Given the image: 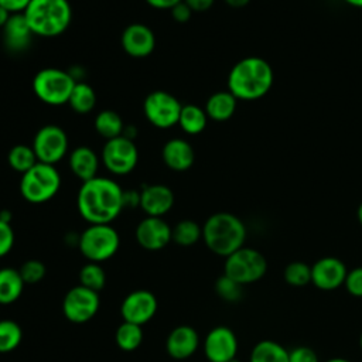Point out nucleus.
Segmentation results:
<instances>
[{
  "label": "nucleus",
  "instance_id": "nucleus-1",
  "mask_svg": "<svg viewBox=\"0 0 362 362\" xmlns=\"http://www.w3.org/2000/svg\"><path fill=\"white\" fill-rule=\"evenodd\" d=\"M79 215L89 223H112L124 209L123 188L112 178L96 175L83 181L78 195Z\"/></svg>",
  "mask_w": 362,
  "mask_h": 362
},
{
  "label": "nucleus",
  "instance_id": "nucleus-2",
  "mask_svg": "<svg viewBox=\"0 0 362 362\" xmlns=\"http://www.w3.org/2000/svg\"><path fill=\"white\" fill-rule=\"evenodd\" d=\"M274 74L272 65L260 57H246L238 61L228 75V90L238 100H257L263 98L273 85Z\"/></svg>",
  "mask_w": 362,
  "mask_h": 362
},
{
  "label": "nucleus",
  "instance_id": "nucleus-3",
  "mask_svg": "<svg viewBox=\"0 0 362 362\" xmlns=\"http://www.w3.org/2000/svg\"><path fill=\"white\" fill-rule=\"evenodd\" d=\"M202 240L212 253L226 257L245 246L246 226L230 212H216L204 222Z\"/></svg>",
  "mask_w": 362,
  "mask_h": 362
},
{
  "label": "nucleus",
  "instance_id": "nucleus-4",
  "mask_svg": "<svg viewBox=\"0 0 362 362\" xmlns=\"http://www.w3.org/2000/svg\"><path fill=\"white\" fill-rule=\"evenodd\" d=\"M23 14L34 35L38 37L61 35L72 20L68 0H31Z\"/></svg>",
  "mask_w": 362,
  "mask_h": 362
},
{
  "label": "nucleus",
  "instance_id": "nucleus-5",
  "mask_svg": "<svg viewBox=\"0 0 362 362\" xmlns=\"http://www.w3.org/2000/svg\"><path fill=\"white\" fill-rule=\"evenodd\" d=\"M119 247L120 236L110 223H92L79 233L78 249L88 262L102 263L109 260Z\"/></svg>",
  "mask_w": 362,
  "mask_h": 362
},
{
  "label": "nucleus",
  "instance_id": "nucleus-6",
  "mask_svg": "<svg viewBox=\"0 0 362 362\" xmlns=\"http://www.w3.org/2000/svg\"><path fill=\"white\" fill-rule=\"evenodd\" d=\"M61 187V175L55 165L37 163L21 174L20 194L30 204H44L52 199Z\"/></svg>",
  "mask_w": 362,
  "mask_h": 362
},
{
  "label": "nucleus",
  "instance_id": "nucleus-7",
  "mask_svg": "<svg viewBox=\"0 0 362 362\" xmlns=\"http://www.w3.org/2000/svg\"><path fill=\"white\" fill-rule=\"evenodd\" d=\"M75 83V79L68 71L44 68L35 74L33 79V90L41 102L51 106H59L68 103Z\"/></svg>",
  "mask_w": 362,
  "mask_h": 362
},
{
  "label": "nucleus",
  "instance_id": "nucleus-8",
  "mask_svg": "<svg viewBox=\"0 0 362 362\" xmlns=\"http://www.w3.org/2000/svg\"><path fill=\"white\" fill-rule=\"evenodd\" d=\"M267 272L266 257L253 247L242 246L232 255L225 257L223 274L239 283L240 286L259 281Z\"/></svg>",
  "mask_w": 362,
  "mask_h": 362
},
{
  "label": "nucleus",
  "instance_id": "nucleus-9",
  "mask_svg": "<svg viewBox=\"0 0 362 362\" xmlns=\"http://www.w3.org/2000/svg\"><path fill=\"white\" fill-rule=\"evenodd\" d=\"M100 161L109 173L115 175H126L137 165V146L133 140L124 136L106 140L100 153Z\"/></svg>",
  "mask_w": 362,
  "mask_h": 362
},
{
  "label": "nucleus",
  "instance_id": "nucleus-10",
  "mask_svg": "<svg viewBox=\"0 0 362 362\" xmlns=\"http://www.w3.org/2000/svg\"><path fill=\"white\" fill-rule=\"evenodd\" d=\"M181 107L180 100L165 90H153L143 102L147 122L158 129H170L178 124Z\"/></svg>",
  "mask_w": 362,
  "mask_h": 362
},
{
  "label": "nucleus",
  "instance_id": "nucleus-11",
  "mask_svg": "<svg viewBox=\"0 0 362 362\" xmlns=\"http://www.w3.org/2000/svg\"><path fill=\"white\" fill-rule=\"evenodd\" d=\"M31 147L40 163L55 165L68 153V136L62 127L45 124L35 133Z\"/></svg>",
  "mask_w": 362,
  "mask_h": 362
},
{
  "label": "nucleus",
  "instance_id": "nucleus-12",
  "mask_svg": "<svg viewBox=\"0 0 362 362\" xmlns=\"http://www.w3.org/2000/svg\"><path fill=\"white\" fill-rule=\"evenodd\" d=\"M99 307V293L81 284L68 290L62 300V313L65 318L74 324H83L90 321L98 314Z\"/></svg>",
  "mask_w": 362,
  "mask_h": 362
},
{
  "label": "nucleus",
  "instance_id": "nucleus-13",
  "mask_svg": "<svg viewBox=\"0 0 362 362\" xmlns=\"http://www.w3.org/2000/svg\"><path fill=\"white\" fill-rule=\"evenodd\" d=\"M236 334L226 325L214 327L204 338L202 349L209 362H229L238 354Z\"/></svg>",
  "mask_w": 362,
  "mask_h": 362
},
{
  "label": "nucleus",
  "instance_id": "nucleus-14",
  "mask_svg": "<svg viewBox=\"0 0 362 362\" xmlns=\"http://www.w3.org/2000/svg\"><path fill=\"white\" fill-rule=\"evenodd\" d=\"M157 298L148 290H134L129 293L120 304V315L123 321L143 327L157 313Z\"/></svg>",
  "mask_w": 362,
  "mask_h": 362
},
{
  "label": "nucleus",
  "instance_id": "nucleus-15",
  "mask_svg": "<svg viewBox=\"0 0 362 362\" xmlns=\"http://www.w3.org/2000/svg\"><path fill=\"white\" fill-rule=\"evenodd\" d=\"M134 238L143 249L157 252L171 242V226L164 221V218L146 216L137 223Z\"/></svg>",
  "mask_w": 362,
  "mask_h": 362
},
{
  "label": "nucleus",
  "instance_id": "nucleus-16",
  "mask_svg": "<svg viewBox=\"0 0 362 362\" xmlns=\"http://www.w3.org/2000/svg\"><path fill=\"white\" fill-rule=\"evenodd\" d=\"M348 269L345 263L334 256H325L311 264V283L324 291L337 290L344 286Z\"/></svg>",
  "mask_w": 362,
  "mask_h": 362
},
{
  "label": "nucleus",
  "instance_id": "nucleus-17",
  "mask_svg": "<svg viewBox=\"0 0 362 362\" xmlns=\"http://www.w3.org/2000/svg\"><path fill=\"white\" fill-rule=\"evenodd\" d=\"M122 48L133 58L148 57L156 48V35L153 30L141 23L129 24L122 33Z\"/></svg>",
  "mask_w": 362,
  "mask_h": 362
},
{
  "label": "nucleus",
  "instance_id": "nucleus-18",
  "mask_svg": "<svg viewBox=\"0 0 362 362\" xmlns=\"http://www.w3.org/2000/svg\"><path fill=\"white\" fill-rule=\"evenodd\" d=\"M174 192L164 184H147L140 191V209L146 216L163 218L174 205Z\"/></svg>",
  "mask_w": 362,
  "mask_h": 362
},
{
  "label": "nucleus",
  "instance_id": "nucleus-19",
  "mask_svg": "<svg viewBox=\"0 0 362 362\" xmlns=\"http://www.w3.org/2000/svg\"><path fill=\"white\" fill-rule=\"evenodd\" d=\"M199 346V334L191 325H178L167 335L165 351L177 361L188 359Z\"/></svg>",
  "mask_w": 362,
  "mask_h": 362
},
{
  "label": "nucleus",
  "instance_id": "nucleus-20",
  "mask_svg": "<svg viewBox=\"0 0 362 362\" xmlns=\"http://www.w3.org/2000/svg\"><path fill=\"white\" fill-rule=\"evenodd\" d=\"M4 47L13 54L27 51L33 42L34 33L31 31L23 13L11 14L6 25L1 28Z\"/></svg>",
  "mask_w": 362,
  "mask_h": 362
},
{
  "label": "nucleus",
  "instance_id": "nucleus-21",
  "mask_svg": "<svg viewBox=\"0 0 362 362\" xmlns=\"http://www.w3.org/2000/svg\"><path fill=\"white\" fill-rule=\"evenodd\" d=\"M161 158L164 164L173 171H187L195 161V153L192 146L180 137L165 141L161 150Z\"/></svg>",
  "mask_w": 362,
  "mask_h": 362
},
{
  "label": "nucleus",
  "instance_id": "nucleus-22",
  "mask_svg": "<svg viewBox=\"0 0 362 362\" xmlns=\"http://www.w3.org/2000/svg\"><path fill=\"white\" fill-rule=\"evenodd\" d=\"M69 168L82 182L98 175L100 157L88 146H79L69 153Z\"/></svg>",
  "mask_w": 362,
  "mask_h": 362
},
{
  "label": "nucleus",
  "instance_id": "nucleus-23",
  "mask_svg": "<svg viewBox=\"0 0 362 362\" xmlns=\"http://www.w3.org/2000/svg\"><path fill=\"white\" fill-rule=\"evenodd\" d=\"M236 103L238 99L229 90H219L208 98L204 109L208 119L214 122H226L233 116Z\"/></svg>",
  "mask_w": 362,
  "mask_h": 362
},
{
  "label": "nucleus",
  "instance_id": "nucleus-24",
  "mask_svg": "<svg viewBox=\"0 0 362 362\" xmlns=\"http://www.w3.org/2000/svg\"><path fill=\"white\" fill-rule=\"evenodd\" d=\"M24 281L18 269L1 267L0 269V304L8 305L17 301L24 290Z\"/></svg>",
  "mask_w": 362,
  "mask_h": 362
},
{
  "label": "nucleus",
  "instance_id": "nucleus-25",
  "mask_svg": "<svg viewBox=\"0 0 362 362\" xmlns=\"http://www.w3.org/2000/svg\"><path fill=\"white\" fill-rule=\"evenodd\" d=\"M206 123H208V116L205 109L194 103L182 105L180 119H178V126L184 133L189 136L199 134L206 127Z\"/></svg>",
  "mask_w": 362,
  "mask_h": 362
},
{
  "label": "nucleus",
  "instance_id": "nucleus-26",
  "mask_svg": "<svg viewBox=\"0 0 362 362\" xmlns=\"http://www.w3.org/2000/svg\"><path fill=\"white\" fill-rule=\"evenodd\" d=\"M249 362H288V351L273 339H262L252 348Z\"/></svg>",
  "mask_w": 362,
  "mask_h": 362
},
{
  "label": "nucleus",
  "instance_id": "nucleus-27",
  "mask_svg": "<svg viewBox=\"0 0 362 362\" xmlns=\"http://www.w3.org/2000/svg\"><path fill=\"white\" fill-rule=\"evenodd\" d=\"M95 130L106 140L119 137L123 134L124 130V123L122 116L110 109L100 110L96 117H95Z\"/></svg>",
  "mask_w": 362,
  "mask_h": 362
},
{
  "label": "nucleus",
  "instance_id": "nucleus-28",
  "mask_svg": "<svg viewBox=\"0 0 362 362\" xmlns=\"http://www.w3.org/2000/svg\"><path fill=\"white\" fill-rule=\"evenodd\" d=\"M68 105L71 106V109L79 115H86L89 112H92L96 106V92L95 89L83 82H76L72 93L69 96Z\"/></svg>",
  "mask_w": 362,
  "mask_h": 362
},
{
  "label": "nucleus",
  "instance_id": "nucleus-29",
  "mask_svg": "<svg viewBox=\"0 0 362 362\" xmlns=\"http://www.w3.org/2000/svg\"><path fill=\"white\" fill-rule=\"evenodd\" d=\"M202 239V226L192 219H182L171 228V240L178 246L188 247Z\"/></svg>",
  "mask_w": 362,
  "mask_h": 362
},
{
  "label": "nucleus",
  "instance_id": "nucleus-30",
  "mask_svg": "<svg viewBox=\"0 0 362 362\" xmlns=\"http://www.w3.org/2000/svg\"><path fill=\"white\" fill-rule=\"evenodd\" d=\"M115 341L124 352L136 351L143 342V328L137 324L123 321L115 332Z\"/></svg>",
  "mask_w": 362,
  "mask_h": 362
},
{
  "label": "nucleus",
  "instance_id": "nucleus-31",
  "mask_svg": "<svg viewBox=\"0 0 362 362\" xmlns=\"http://www.w3.org/2000/svg\"><path fill=\"white\" fill-rule=\"evenodd\" d=\"M7 161H8V165L20 174H24L38 163L33 147L27 144L13 146L7 154Z\"/></svg>",
  "mask_w": 362,
  "mask_h": 362
},
{
  "label": "nucleus",
  "instance_id": "nucleus-32",
  "mask_svg": "<svg viewBox=\"0 0 362 362\" xmlns=\"http://www.w3.org/2000/svg\"><path fill=\"white\" fill-rule=\"evenodd\" d=\"M79 284L99 293L106 284V273L100 263L88 262L79 270Z\"/></svg>",
  "mask_w": 362,
  "mask_h": 362
},
{
  "label": "nucleus",
  "instance_id": "nucleus-33",
  "mask_svg": "<svg viewBox=\"0 0 362 362\" xmlns=\"http://www.w3.org/2000/svg\"><path fill=\"white\" fill-rule=\"evenodd\" d=\"M23 339L21 327L13 320H0V354L14 351Z\"/></svg>",
  "mask_w": 362,
  "mask_h": 362
},
{
  "label": "nucleus",
  "instance_id": "nucleus-34",
  "mask_svg": "<svg viewBox=\"0 0 362 362\" xmlns=\"http://www.w3.org/2000/svg\"><path fill=\"white\" fill-rule=\"evenodd\" d=\"M283 277L291 287H304L311 283V266L300 260L290 262L284 267Z\"/></svg>",
  "mask_w": 362,
  "mask_h": 362
},
{
  "label": "nucleus",
  "instance_id": "nucleus-35",
  "mask_svg": "<svg viewBox=\"0 0 362 362\" xmlns=\"http://www.w3.org/2000/svg\"><path fill=\"white\" fill-rule=\"evenodd\" d=\"M242 287L243 286H240L239 283H236L235 280H232L226 274H222L215 281V291H216V294L222 300L229 301V303H235V301L240 300V297H242Z\"/></svg>",
  "mask_w": 362,
  "mask_h": 362
},
{
  "label": "nucleus",
  "instance_id": "nucleus-36",
  "mask_svg": "<svg viewBox=\"0 0 362 362\" xmlns=\"http://www.w3.org/2000/svg\"><path fill=\"white\" fill-rule=\"evenodd\" d=\"M18 272H20V276H21L24 284H37L44 279L47 269L41 260L30 259V260H25L20 266Z\"/></svg>",
  "mask_w": 362,
  "mask_h": 362
},
{
  "label": "nucleus",
  "instance_id": "nucleus-37",
  "mask_svg": "<svg viewBox=\"0 0 362 362\" xmlns=\"http://www.w3.org/2000/svg\"><path fill=\"white\" fill-rule=\"evenodd\" d=\"M344 287L352 297L362 298V266L348 270Z\"/></svg>",
  "mask_w": 362,
  "mask_h": 362
},
{
  "label": "nucleus",
  "instance_id": "nucleus-38",
  "mask_svg": "<svg viewBox=\"0 0 362 362\" xmlns=\"http://www.w3.org/2000/svg\"><path fill=\"white\" fill-rule=\"evenodd\" d=\"M14 246V230L11 223L0 219V257L10 253Z\"/></svg>",
  "mask_w": 362,
  "mask_h": 362
},
{
  "label": "nucleus",
  "instance_id": "nucleus-39",
  "mask_svg": "<svg viewBox=\"0 0 362 362\" xmlns=\"http://www.w3.org/2000/svg\"><path fill=\"white\" fill-rule=\"evenodd\" d=\"M288 362H320V359L313 348L300 345L288 351Z\"/></svg>",
  "mask_w": 362,
  "mask_h": 362
},
{
  "label": "nucleus",
  "instance_id": "nucleus-40",
  "mask_svg": "<svg viewBox=\"0 0 362 362\" xmlns=\"http://www.w3.org/2000/svg\"><path fill=\"white\" fill-rule=\"evenodd\" d=\"M170 13H171V17L177 21V23H187L189 18H191V16H192V10L184 3V1H181V3H178L177 6H174L171 10H170Z\"/></svg>",
  "mask_w": 362,
  "mask_h": 362
},
{
  "label": "nucleus",
  "instance_id": "nucleus-41",
  "mask_svg": "<svg viewBox=\"0 0 362 362\" xmlns=\"http://www.w3.org/2000/svg\"><path fill=\"white\" fill-rule=\"evenodd\" d=\"M31 0H0V6L6 8L10 14L24 13Z\"/></svg>",
  "mask_w": 362,
  "mask_h": 362
},
{
  "label": "nucleus",
  "instance_id": "nucleus-42",
  "mask_svg": "<svg viewBox=\"0 0 362 362\" xmlns=\"http://www.w3.org/2000/svg\"><path fill=\"white\" fill-rule=\"evenodd\" d=\"M123 208H140V191L123 189Z\"/></svg>",
  "mask_w": 362,
  "mask_h": 362
},
{
  "label": "nucleus",
  "instance_id": "nucleus-43",
  "mask_svg": "<svg viewBox=\"0 0 362 362\" xmlns=\"http://www.w3.org/2000/svg\"><path fill=\"white\" fill-rule=\"evenodd\" d=\"M194 13H202L214 6L215 0H182Z\"/></svg>",
  "mask_w": 362,
  "mask_h": 362
},
{
  "label": "nucleus",
  "instance_id": "nucleus-44",
  "mask_svg": "<svg viewBox=\"0 0 362 362\" xmlns=\"http://www.w3.org/2000/svg\"><path fill=\"white\" fill-rule=\"evenodd\" d=\"M182 0H146V3L157 10H171L174 6L181 3Z\"/></svg>",
  "mask_w": 362,
  "mask_h": 362
},
{
  "label": "nucleus",
  "instance_id": "nucleus-45",
  "mask_svg": "<svg viewBox=\"0 0 362 362\" xmlns=\"http://www.w3.org/2000/svg\"><path fill=\"white\" fill-rule=\"evenodd\" d=\"M122 136H124V137H127V139H130V140L134 141V139H136V136H137V129H136L133 124L124 126V130H123V134H122Z\"/></svg>",
  "mask_w": 362,
  "mask_h": 362
},
{
  "label": "nucleus",
  "instance_id": "nucleus-46",
  "mask_svg": "<svg viewBox=\"0 0 362 362\" xmlns=\"http://www.w3.org/2000/svg\"><path fill=\"white\" fill-rule=\"evenodd\" d=\"M252 0H225V3L232 7V8H242L245 6H247Z\"/></svg>",
  "mask_w": 362,
  "mask_h": 362
},
{
  "label": "nucleus",
  "instance_id": "nucleus-47",
  "mask_svg": "<svg viewBox=\"0 0 362 362\" xmlns=\"http://www.w3.org/2000/svg\"><path fill=\"white\" fill-rule=\"evenodd\" d=\"M10 16H11V14H10L6 8H3V7L0 6V28H3V27L6 25V23L8 21Z\"/></svg>",
  "mask_w": 362,
  "mask_h": 362
},
{
  "label": "nucleus",
  "instance_id": "nucleus-48",
  "mask_svg": "<svg viewBox=\"0 0 362 362\" xmlns=\"http://www.w3.org/2000/svg\"><path fill=\"white\" fill-rule=\"evenodd\" d=\"M11 218H13V214L8 211V209H0V219L4 221V222H11Z\"/></svg>",
  "mask_w": 362,
  "mask_h": 362
},
{
  "label": "nucleus",
  "instance_id": "nucleus-49",
  "mask_svg": "<svg viewBox=\"0 0 362 362\" xmlns=\"http://www.w3.org/2000/svg\"><path fill=\"white\" fill-rule=\"evenodd\" d=\"M346 4L352 6V7H358L362 8V0H344Z\"/></svg>",
  "mask_w": 362,
  "mask_h": 362
},
{
  "label": "nucleus",
  "instance_id": "nucleus-50",
  "mask_svg": "<svg viewBox=\"0 0 362 362\" xmlns=\"http://www.w3.org/2000/svg\"><path fill=\"white\" fill-rule=\"evenodd\" d=\"M356 219H358L359 225L362 226V202L359 204V206H358V209H356Z\"/></svg>",
  "mask_w": 362,
  "mask_h": 362
},
{
  "label": "nucleus",
  "instance_id": "nucleus-51",
  "mask_svg": "<svg viewBox=\"0 0 362 362\" xmlns=\"http://www.w3.org/2000/svg\"><path fill=\"white\" fill-rule=\"evenodd\" d=\"M324 362H352V361H349L346 358H329V359H327Z\"/></svg>",
  "mask_w": 362,
  "mask_h": 362
},
{
  "label": "nucleus",
  "instance_id": "nucleus-52",
  "mask_svg": "<svg viewBox=\"0 0 362 362\" xmlns=\"http://www.w3.org/2000/svg\"><path fill=\"white\" fill-rule=\"evenodd\" d=\"M359 346H361V349H362V332H361V337H359Z\"/></svg>",
  "mask_w": 362,
  "mask_h": 362
},
{
  "label": "nucleus",
  "instance_id": "nucleus-53",
  "mask_svg": "<svg viewBox=\"0 0 362 362\" xmlns=\"http://www.w3.org/2000/svg\"><path fill=\"white\" fill-rule=\"evenodd\" d=\"M229 362H240V361H239L238 358H233V359H232V361H229Z\"/></svg>",
  "mask_w": 362,
  "mask_h": 362
}]
</instances>
